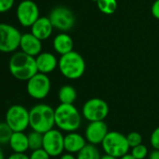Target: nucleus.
Instances as JSON below:
<instances>
[{"label": "nucleus", "mask_w": 159, "mask_h": 159, "mask_svg": "<svg viewBox=\"0 0 159 159\" xmlns=\"http://www.w3.org/2000/svg\"><path fill=\"white\" fill-rule=\"evenodd\" d=\"M9 70L15 79L27 82L30 78L39 72L36 57L22 51L14 52L9 61Z\"/></svg>", "instance_id": "nucleus-1"}, {"label": "nucleus", "mask_w": 159, "mask_h": 159, "mask_svg": "<svg viewBox=\"0 0 159 159\" xmlns=\"http://www.w3.org/2000/svg\"><path fill=\"white\" fill-rule=\"evenodd\" d=\"M55 125L64 132L77 131L82 125V114L74 104L60 103L54 109Z\"/></svg>", "instance_id": "nucleus-2"}, {"label": "nucleus", "mask_w": 159, "mask_h": 159, "mask_svg": "<svg viewBox=\"0 0 159 159\" xmlns=\"http://www.w3.org/2000/svg\"><path fill=\"white\" fill-rule=\"evenodd\" d=\"M55 125L54 109L48 104L40 103L29 110V127L44 134Z\"/></svg>", "instance_id": "nucleus-3"}, {"label": "nucleus", "mask_w": 159, "mask_h": 159, "mask_svg": "<svg viewBox=\"0 0 159 159\" xmlns=\"http://www.w3.org/2000/svg\"><path fill=\"white\" fill-rule=\"evenodd\" d=\"M58 68L66 79L78 80L84 76L86 65L81 54L75 51H71L66 54L60 55Z\"/></svg>", "instance_id": "nucleus-4"}, {"label": "nucleus", "mask_w": 159, "mask_h": 159, "mask_svg": "<svg viewBox=\"0 0 159 159\" xmlns=\"http://www.w3.org/2000/svg\"><path fill=\"white\" fill-rule=\"evenodd\" d=\"M101 147L106 154L116 158L128 153L130 149L126 136L118 131H109L101 143Z\"/></svg>", "instance_id": "nucleus-5"}, {"label": "nucleus", "mask_w": 159, "mask_h": 159, "mask_svg": "<svg viewBox=\"0 0 159 159\" xmlns=\"http://www.w3.org/2000/svg\"><path fill=\"white\" fill-rule=\"evenodd\" d=\"M21 32L12 25L0 23V52L11 53L20 48Z\"/></svg>", "instance_id": "nucleus-6"}, {"label": "nucleus", "mask_w": 159, "mask_h": 159, "mask_svg": "<svg viewBox=\"0 0 159 159\" xmlns=\"http://www.w3.org/2000/svg\"><path fill=\"white\" fill-rule=\"evenodd\" d=\"M52 87L48 74L38 72L26 82V92L28 96L37 100H42L48 97Z\"/></svg>", "instance_id": "nucleus-7"}, {"label": "nucleus", "mask_w": 159, "mask_h": 159, "mask_svg": "<svg viewBox=\"0 0 159 159\" xmlns=\"http://www.w3.org/2000/svg\"><path fill=\"white\" fill-rule=\"evenodd\" d=\"M5 122L13 132L25 131L29 127V111L22 105H12L6 112Z\"/></svg>", "instance_id": "nucleus-8"}, {"label": "nucleus", "mask_w": 159, "mask_h": 159, "mask_svg": "<svg viewBox=\"0 0 159 159\" xmlns=\"http://www.w3.org/2000/svg\"><path fill=\"white\" fill-rule=\"evenodd\" d=\"M48 17L53 28L61 32H66L70 30L76 23V17L74 13L71 10L65 6H57L53 8Z\"/></svg>", "instance_id": "nucleus-9"}, {"label": "nucleus", "mask_w": 159, "mask_h": 159, "mask_svg": "<svg viewBox=\"0 0 159 159\" xmlns=\"http://www.w3.org/2000/svg\"><path fill=\"white\" fill-rule=\"evenodd\" d=\"M109 111V105L105 100L98 98H93L84 104L82 115L89 122L104 121L107 118Z\"/></svg>", "instance_id": "nucleus-10"}, {"label": "nucleus", "mask_w": 159, "mask_h": 159, "mask_svg": "<svg viewBox=\"0 0 159 159\" xmlns=\"http://www.w3.org/2000/svg\"><path fill=\"white\" fill-rule=\"evenodd\" d=\"M39 9L34 0H22L16 8V18L24 27H31L39 18Z\"/></svg>", "instance_id": "nucleus-11"}, {"label": "nucleus", "mask_w": 159, "mask_h": 159, "mask_svg": "<svg viewBox=\"0 0 159 159\" xmlns=\"http://www.w3.org/2000/svg\"><path fill=\"white\" fill-rule=\"evenodd\" d=\"M65 136L60 129L52 128L43 134L42 148L50 154L51 157L60 156L65 151Z\"/></svg>", "instance_id": "nucleus-12"}, {"label": "nucleus", "mask_w": 159, "mask_h": 159, "mask_svg": "<svg viewBox=\"0 0 159 159\" xmlns=\"http://www.w3.org/2000/svg\"><path fill=\"white\" fill-rule=\"evenodd\" d=\"M108 132V125L104 121H94L86 126L84 137L88 143L98 145L102 143Z\"/></svg>", "instance_id": "nucleus-13"}, {"label": "nucleus", "mask_w": 159, "mask_h": 159, "mask_svg": "<svg viewBox=\"0 0 159 159\" xmlns=\"http://www.w3.org/2000/svg\"><path fill=\"white\" fill-rule=\"evenodd\" d=\"M20 49L22 52L36 57L42 52V41L31 32L25 33L22 35Z\"/></svg>", "instance_id": "nucleus-14"}, {"label": "nucleus", "mask_w": 159, "mask_h": 159, "mask_svg": "<svg viewBox=\"0 0 159 159\" xmlns=\"http://www.w3.org/2000/svg\"><path fill=\"white\" fill-rule=\"evenodd\" d=\"M58 60L56 56L50 52H41L36 56L38 71L44 74H49L58 67Z\"/></svg>", "instance_id": "nucleus-15"}, {"label": "nucleus", "mask_w": 159, "mask_h": 159, "mask_svg": "<svg viewBox=\"0 0 159 159\" xmlns=\"http://www.w3.org/2000/svg\"><path fill=\"white\" fill-rule=\"evenodd\" d=\"M31 33L35 35L38 39H39L41 41L48 39L53 31V26L49 19V17H39L30 27Z\"/></svg>", "instance_id": "nucleus-16"}, {"label": "nucleus", "mask_w": 159, "mask_h": 159, "mask_svg": "<svg viewBox=\"0 0 159 159\" xmlns=\"http://www.w3.org/2000/svg\"><path fill=\"white\" fill-rule=\"evenodd\" d=\"M64 144H65L66 152L75 154L78 153L87 144V140L85 137L74 131V132H68L65 136Z\"/></svg>", "instance_id": "nucleus-17"}, {"label": "nucleus", "mask_w": 159, "mask_h": 159, "mask_svg": "<svg viewBox=\"0 0 159 159\" xmlns=\"http://www.w3.org/2000/svg\"><path fill=\"white\" fill-rule=\"evenodd\" d=\"M74 42L72 38L66 32H61L53 38L52 47L55 52L60 55L66 54L73 51Z\"/></svg>", "instance_id": "nucleus-18"}, {"label": "nucleus", "mask_w": 159, "mask_h": 159, "mask_svg": "<svg viewBox=\"0 0 159 159\" xmlns=\"http://www.w3.org/2000/svg\"><path fill=\"white\" fill-rule=\"evenodd\" d=\"M9 145L14 152H26V151L29 150L27 134H25V131L13 132Z\"/></svg>", "instance_id": "nucleus-19"}, {"label": "nucleus", "mask_w": 159, "mask_h": 159, "mask_svg": "<svg viewBox=\"0 0 159 159\" xmlns=\"http://www.w3.org/2000/svg\"><path fill=\"white\" fill-rule=\"evenodd\" d=\"M58 99L63 104H74L77 99V91L71 85H64L58 91Z\"/></svg>", "instance_id": "nucleus-20"}, {"label": "nucleus", "mask_w": 159, "mask_h": 159, "mask_svg": "<svg viewBox=\"0 0 159 159\" xmlns=\"http://www.w3.org/2000/svg\"><path fill=\"white\" fill-rule=\"evenodd\" d=\"M76 157L77 159H100L101 154L97 145L87 143L77 153Z\"/></svg>", "instance_id": "nucleus-21"}, {"label": "nucleus", "mask_w": 159, "mask_h": 159, "mask_svg": "<svg viewBox=\"0 0 159 159\" xmlns=\"http://www.w3.org/2000/svg\"><path fill=\"white\" fill-rule=\"evenodd\" d=\"M96 3L98 10L106 15L113 14L118 7L117 0H97Z\"/></svg>", "instance_id": "nucleus-22"}, {"label": "nucleus", "mask_w": 159, "mask_h": 159, "mask_svg": "<svg viewBox=\"0 0 159 159\" xmlns=\"http://www.w3.org/2000/svg\"><path fill=\"white\" fill-rule=\"evenodd\" d=\"M27 136H28L29 149L31 151L42 148V144H43V134L42 133L32 130L30 133L27 134Z\"/></svg>", "instance_id": "nucleus-23"}, {"label": "nucleus", "mask_w": 159, "mask_h": 159, "mask_svg": "<svg viewBox=\"0 0 159 159\" xmlns=\"http://www.w3.org/2000/svg\"><path fill=\"white\" fill-rule=\"evenodd\" d=\"M13 130L6 122H0V144H9Z\"/></svg>", "instance_id": "nucleus-24"}, {"label": "nucleus", "mask_w": 159, "mask_h": 159, "mask_svg": "<svg viewBox=\"0 0 159 159\" xmlns=\"http://www.w3.org/2000/svg\"><path fill=\"white\" fill-rule=\"evenodd\" d=\"M131 154L136 158V159H145L148 154H149V152H148V148L143 145L142 143L138 145V146H135L133 148H131Z\"/></svg>", "instance_id": "nucleus-25"}, {"label": "nucleus", "mask_w": 159, "mask_h": 159, "mask_svg": "<svg viewBox=\"0 0 159 159\" xmlns=\"http://www.w3.org/2000/svg\"><path fill=\"white\" fill-rule=\"evenodd\" d=\"M126 139L130 148H133L142 143V136L139 132H130L126 136Z\"/></svg>", "instance_id": "nucleus-26"}, {"label": "nucleus", "mask_w": 159, "mask_h": 159, "mask_svg": "<svg viewBox=\"0 0 159 159\" xmlns=\"http://www.w3.org/2000/svg\"><path fill=\"white\" fill-rule=\"evenodd\" d=\"M29 158L30 159H50L51 156L43 148H39L37 150H33L31 153L29 154Z\"/></svg>", "instance_id": "nucleus-27"}, {"label": "nucleus", "mask_w": 159, "mask_h": 159, "mask_svg": "<svg viewBox=\"0 0 159 159\" xmlns=\"http://www.w3.org/2000/svg\"><path fill=\"white\" fill-rule=\"evenodd\" d=\"M15 3V0H0V13L10 11Z\"/></svg>", "instance_id": "nucleus-28"}, {"label": "nucleus", "mask_w": 159, "mask_h": 159, "mask_svg": "<svg viewBox=\"0 0 159 159\" xmlns=\"http://www.w3.org/2000/svg\"><path fill=\"white\" fill-rule=\"evenodd\" d=\"M150 143L153 149L159 150V126L152 132L150 137Z\"/></svg>", "instance_id": "nucleus-29"}, {"label": "nucleus", "mask_w": 159, "mask_h": 159, "mask_svg": "<svg viewBox=\"0 0 159 159\" xmlns=\"http://www.w3.org/2000/svg\"><path fill=\"white\" fill-rule=\"evenodd\" d=\"M151 12H152V15L155 19L159 20V0H155V1L152 3Z\"/></svg>", "instance_id": "nucleus-30"}, {"label": "nucleus", "mask_w": 159, "mask_h": 159, "mask_svg": "<svg viewBox=\"0 0 159 159\" xmlns=\"http://www.w3.org/2000/svg\"><path fill=\"white\" fill-rule=\"evenodd\" d=\"M6 159H30L29 155H27L25 152H12L10 154Z\"/></svg>", "instance_id": "nucleus-31"}, {"label": "nucleus", "mask_w": 159, "mask_h": 159, "mask_svg": "<svg viewBox=\"0 0 159 159\" xmlns=\"http://www.w3.org/2000/svg\"><path fill=\"white\" fill-rule=\"evenodd\" d=\"M148 159H159V150L153 149L148 154Z\"/></svg>", "instance_id": "nucleus-32"}, {"label": "nucleus", "mask_w": 159, "mask_h": 159, "mask_svg": "<svg viewBox=\"0 0 159 159\" xmlns=\"http://www.w3.org/2000/svg\"><path fill=\"white\" fill-rule=\"evenodd\" d=\"M59 159H77V157L74 155V153L71 152H66V153H62L59 157Z\"/></svg>", "instance_id": "nucleus-33"}, {"label": "nucleus", "mask_w": 159, "mask_h": 159, "mask_svg": "<svg viewBox=\"0 0 159 159\" xmlns=\"http://www.w3.org/2000/svg\"><path fill=\"white\" fill-rule=\"evenodd\" d=\"M119 159H136V158L131 153H126V154L123 155L122 157H120Z\"/></svg>", "instance_id": "nucleus-34"}, {"label": "nucleus", "mask_w": 159, "mask_h": 159, "mask_svg": "<svg viewBox=\"0 0 159 159\" xmlns=\"http://www.w3.org/2000/svg\"><path fill=\"white\" fill-rule=\"evenodd\" d=\"M100 159H119V158H116V157H114V156H111V155H109V154H104V155H102L101 156V158Z\"/></svg>", "instance_id": "nucleus-35"}, {"label": "nucleus", "mask_w": 159, "mask_h": 159, "mask_svg": "<svg viewBox=\"0 0 159 159\" xmlns=\"http://www.w3.org/2000/svg\"><path fill=\"white\" fill-rule=\"evenodd\" d=\"M0 159H6L5 154H4V152H3V150L1 149V147H0Z\"/></svg>", "instance_id": "nucleus-36"}]
</instances>
